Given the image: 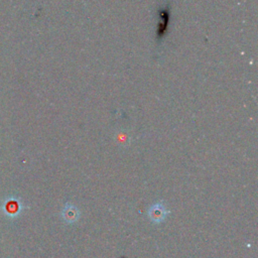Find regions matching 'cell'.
I'll return each mask as SVG.
<instances>
[{
    "instance_id": "1",
    "label": "cell",
    "mask_w": 258,
    "mask_h": 258,
    "mask_svg": "<svg viewBox=\"0 0 258 258\" xmlns=\"http://www.w3.org/2000/svg\"><path fill=\"white\" fill-rule=\"evenodd\" d=\"M147 215L152 223L159 224L165 220L168 215V211L162 203H156L148 209Z\"/></svg>"
},
{
    "instance_id": "2",
    "label": "cell",
    "mask_w": 258,
    "mask_h": 258,
    "mask_svg": "<svg viewBox=\"0 0 258 258\" xmlns=\"http://www.w3.org/2000/svg\"><path fill=\"white\" fill-rule=\"evenodd\" d=\"M79 210L72 204L66 205L61 210V218L68 224H73L79 219Z\"/></svg>"
}]
</instances>
